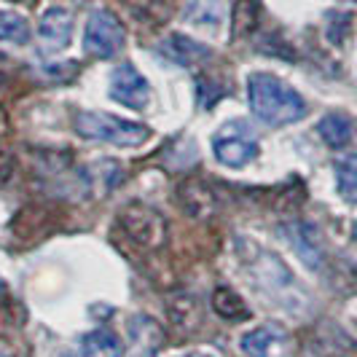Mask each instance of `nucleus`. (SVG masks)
<instances>
[{"label": "nucleus", "mask_w": 357, "mask_h": 357, "mask_svg": "<svg viewBox=\"0 0 357 357\" xmlns=\"http://www.w3.org/2000/svg\"><path fill=\"white\" fill-rule=\"evenodd\" d=\"M248 102L255 119L268 126H287L306 116V100L301 91L293 89L287 81L271 73H250L248 75Z\"/></svg>", "instance_id": "1"}, {"label": "nucleus", "mask_w": 357, "mask_h": 357, "mask_svg": "<svg viewBox=\"0 0 357 357\" xmlns=\"http://www.w3.org/2000/svg\"><path fill=\"white\" fill-rule=\"evenodd\" d=\"M242 245H245L248 250H236V252L242 255L245 266L250 268L255 282L264 287V290H268L271 296H280V304H287V298H293V301L304 298V290L296 282L293 271L282 264L280 255L266 252L261 245H252L248 239H242Z\"/></svg>", "instance_id": "2"}, {"label": "nucleus", "mask_w": 357, "mask_h": 357, "mask_svg": "<svg viewBox=\"0 0 357 357\" xmlns=\"http://www.w3.org/2000/svg\"><path fill=\"white\" fill-rule=\"evenodd\" d=\"M75 132L84 140L119 145V148H137L151 140V129L135 121H126L121 116L102 113V110H86L75 116Z\"/></svg>", "instance_id": "3"}, {"label": "nucleus", "mask_w": 357, "mask_h": 357, "mask_svg": "<svg viewBox=\"0 0 357 357\" xmlns=\"http://www.w3.org/2000/svg\"><path fill=\"white\" fill-rule=\"evenodd\" d=\"M213 153L215 159L223 167H234L242 169L261 156V145H258V135L248 121L236 119V121H226L213 135Z\"/></svg>", "instance_id": "4"}, {"label": "nucleus", "mask_w": 357, "mask_h": 357, "mask_svg": "<svg viewBox=\"0 0 357 357\" xmlns=\"http://www.w3.org/2000/svg\"><path fill=\"white\" fill-rule=\"evenodd\" d=\"M126 30L113 11H94L84 27V52L97 59H110L124 49Z\"/></svg>", "instance_id": "5"}, {"label": "nucleus", "mask_w": 357, "mask_h": 357, "mask_svg": "<svg viewBox=\"0 0 357 357\" xmlns=\"http://www.w3.org/2000/svg\"><path fill=\"white\" fill-rule=\"evenodd\" d=\"M107 94H110V100H116L119 105L129 107V110H143L151 102V86H148L143 73L132 62H124L110 73Z\"/></svg>", "instance_id": "6"}, {"label": "nucleus", "mask_w": 357, "mask_h": 357, "mask_svg": "<svg viewBox=\"0 0 357 357\" xmlns=\"http://www.w3.org/2000/svg\"><path fill=\"white\" fill-rule=\"evenodd\" d=\"M121 226L124 231L143 248H156L164 242V234H167V223L153 207H145V204H129L124 213H121Z\"/></svg>", "instance_id": "7"}, {"label": "nucleus", "mask_w": 357, "mask_h": 357, "mask_svg": "<svg viewBox=\"0 0 357 357\" xmlns=\"http://www.w3.org/2000/svg\"><path fill=\"white\" fill-rule=\"evenodd\" d=\"M280 236L293 248V252L304 261L309 268H320L325 250H322V236L314 223L306 220H290L280 226Z\"/></svg>", "instance_id": "8"}, {"label": "nucleus", "mask_w": 357, "mask_h": 357, "mask_svg": "<svg viewBox=\"0 0 357 357\" xmlns=\"http://www.w3.org/2000/svg\"><path fill=\"white\" fill-rule=\"evenodd\" d=\"M73 27H75V17H73L70 8H62V6H52L40 14L38 22V38L43 43L46 52H62L70 46Z\"/></svg>", "instance_id": "9"}, {"label": "nucleus", "mask_w": 357, "mask_h": 357, "mask_svg": "<svg viewBox=\"0 0 357 357\" xmlns=\"http://www.w3.org/2000/svg\"><path fill=\"white\" fill-rule=\"evenodd\" d=\"M159 52L164 59L175 62L180 68H197L202 62H207L213 56V49L199 43L197 38L183 36V33H172L169 38H164L159 43Z\"/></svg>", "instance_id": "10"}, {"label": "nucleus", "mask_w": 357, "mask_h": 357, "mask_svg": "<svg viewBox=\"0 0 357 357\" xmlns=\"http://www.w3.org/2000/svg\"><path fill=\"white\" fill-rule=\"evenodd\" d=\"M223 19H226L223 0H188L183 8V22L204 33H218Z\"/></svg>", "instance_id": "11"}, {"label": "nucleus", "mask_w": 357, "mask_h": 357, "mask_svg": "<svg viewBox=\"0 0 357 357\" xmlns=\"http://www.w3.org/2000/svg\"><path fill=\"white\" fill-rule=\"evenodd\" d=\"M282 341H285V331L280 325L266 322V325H258V328L248 331L239 341V347L248 357H268L271 349L280 347Z\"/></svg>", "instance_id": "12"}, {"label": "nucleus", "mask_w": 357, "mask_h": 357, "mask_svg": "<svg viewBox=\"0 0 357 357\" xmlns=\"http://www.w3.org/2000/svg\"><path fill=\"white\" fill-rule=\"evenodd\" d=\"M129 341H132V347H135L140 355L153 357L159 352L161 344H164V331L159 328L156 320L137 314V317L129 320Z\"/></svg>", "instance_id": "13"}, {"label": "nucleus", "mask_w": 357, "mask_h": 357, "mask_svg": "<svg viewBox=\"0 0 357 357\" xmlns=\"http://www.w3.org/2000/svg\"><path fill=\"white\" fill-rule=\"evenodd\" d=\"M317 135L322 137V143L328 148H347L352 143V121L344 113H325L317 124Z\"/></svg>", "instance_id": "14"}, {"label": "nucleus", "mask_w": 357, "mask_h": 357, "mask_svg": "<svg viewBox=\"0 0 357 357\" xmlns=\"http://www.w3.org/2000/svg\"><path fill=\"white\" fill-rule=\"evenodd\" d=\"M81 355L84 357H124V344L110 331H91L81 336Z\"/></svg>", "instance_id": "15"}, {"label": "nucleus", "mask_w": 357, "mask_h": 357, "mask_svg": "<svg viewBox=\"0 0 357 357\" xmlns=\"http://www.w3.org/2000/svg\"><path fill=\"white\" fill-rule=\"evenodd\" d=\"M213 309L218 317H223V320H229V322H242L250 317V309L242 301V296L234 293L231 287H226V285H220L213 290Z\"/></svg>", "instance_id": "16"}, {"label": "nucleus", "mask_w": 357, "mask_h": 357, "mask_svg": "<svg viewBox=\"0 0 357 357\" xmlns=\"http://www.w3.org/2000/svg\"><path fill=\"white\" fill-rule=\"evenodd\" d=\"M167 309L172 314V322L178 328H194L199 322V306L197 298L188 293V290H178L167 298Z\"/></svg>", "instance_id": "17"}, {"label": "nucleus", "mask_w": 357, "mask_h": 357, "mask_svg": "<svg viewBox=\"0 0 357 357\" xmlns=\"http://www.w3.org/2000/svg\"><path fill=\"white\" fill-rule=\"evenodd\" d=\"M30 40V22L17 11H0V43L24 46Z\"/></svg>", "instance_id": "18"}, {"label": "nucleus", "mask_w": 357, "mask_h": 357, "mask_svg": "<svg viewBox=\"0 0 357 357\" xmlns=\"http://www.w3.org/2000/svg\"><path fill=\"white\" fill-rule=\"evenodd\" d=\"M126 6L140 22L148 24H161L172 14V0H126Z\"/></svg>", "instance_id": "19"}, {"label": "nucleus", "mask_w": 357, "mask_h": 357, "mask_svg": "<svg viewBox=\"0 0 357 357\" xmlns=\"http://www.w3.org/2000/svg\"><path fill=\"white\" fill-rule=\"evenodd\" d=\"M258 11H261V3L258 0H236L234 3V36L245 38L255 33L258 27Z\"/></svg>", "instance_id": "20"}, {"label": "nucleus", "mask_w": 357, "mask_h": 357, "mask_svg": "<svg viewBox=\"0 0 357 357\" xmlns=\"http://www.w3.org/2000/svg\"><path fill=\"white\" fill-rule=\"evenodd\" d=\"M336 191L344 202L357 207V167L355 164H336Z\"/></svg>", "instance_id": "21"}, {"label": "nucleus", "mask_w": 357, "mask_h": 357, "mask_svg": "<svg viewBox=\"0 0 357 357\" xmlns=\"http://www.w3.org/2000/svg\"><path fill=\"white\" fill-rule=\"evenodd\" d=\"M349 24H352V17H349V14L331 11V14H328V27H325V33H328V38H331V43H341L344 36H347V30H349Z\"/></svg>", "instance_id": "22"}, {"label": "nucleus", "mask_w": 357, "mask_h": 357, "mask_svg": "<svg viewBox=\"0 0 357 357\" xmlns=\"http://www.w3.org/2000/svg\"><path fill=\"white\" fill-rule=\"evenodd\" d=\"M11 169H14V161H11V156H0V183H6V180H8Z\"/></svg>", "instance_id": "23"}, {"label": "nucleus", "mask_w": 357, "mask_h": 357, "mask_svg": "<svg viewBox=\"0 0 357 357\" xmlns=\"http://www.w3.org/2000/svg\"><path fill=\"white\" fill-rule=\"evenodd\" d=\"M183 357H213V355H207V352H191V355H183Z\"/></svg>", "instance_id": "24"}, {"label": "nucleus", "mask_w": 357, "mask_h": 357, "mask_svg": "<svg viewBox=\"0 0 357 357\" xmlns=\"http://www.w3.org/2000/svg\"><path fill=\"white\" fill-rule=\"evenodd\" d=\"M59 357H84V355H73V352H62Z\"/></svg>", "instance_id": "25"}, {"label": "nucleus", "mask_w": 357, "mask_h": 357, "mask_svg": "<svg viewBox=\"0 0 357 357\" xmlns=\"http://www.w3.org/2000/svg\"><path fill=\"white\" fill-rule=\"evenodd\" d=\"M352 236H355V242H357V223L352 226Z\"/></svg>", "instance_id": "26"}, {"label": "nucleus", "mask_w": 357, "mask_h": 357, "mask_svg": "<svg viewBox=\"0 0 357 357\" xmlns=\"http://www.w3.org/2000/svg\"><path fill=\"white\" fill-rule=\"evenodd\" d=\"M349 3H357V0H349Z\"/></svg>", "instance_id": "27"}, {"label": "nucleus", "mask_w": 357, "mask_h": 357, "mask_svg": "<svg viewBox=\"0 0 357 357\" xmlns=\"http://www.w3.org/2000/svg\"><path fill=\"white\" fill-rule=\"evenodd\" d=\"M0 357H6V355H0Z\"/></svg>", "instance_id": "28"}]
</instances>
